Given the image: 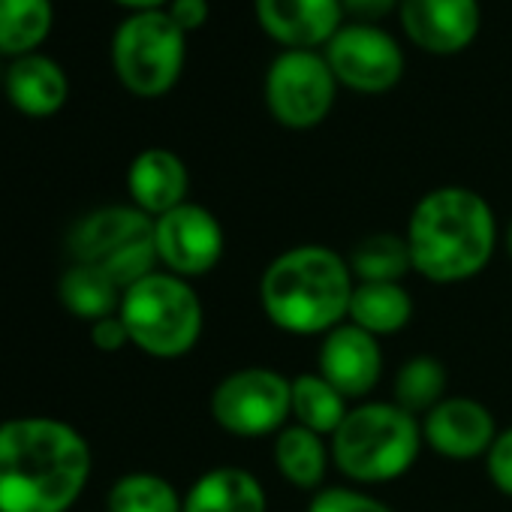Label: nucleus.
Returning <instances> with one entry per match:
<instances>
[{"label":"nucleus","mask_w":512,"mask_h":512,"mask_svg":"<svg viewBox=\"0 0 512 512\" xmlns=\"http://www.w3.org/2000/svg\"><path fill=\"white\" fill-rule=\"evenodd\" d=\"M154 247L163 272L193 284L223 263L226 232L211 208L187 199L154 220Z\"/></svg>","instance_id":"9b49d317"},{"label":"nucleus","mask_w":512,"mask_h":512,"mask_svg":"<svg viewBox=\"0 0 512 512\" xmlns=\"http://www.w3.org/2000/svg\"><path fill=\"white\" fill-rule=\"evenodd\" d=\"M347 263L356 284H404L413 272L404 232H371L359 238L347 253Z\"/></svg>","instance_id":"4be33fe9"},{"label":"nucleus","mask_w":512,"mask_h":512,"mask_svg":"<svg viewBox=\"0 0 512 512\" xmlns=\"http://www.w3.org/2000/svg\"><path fill=\"white\" fill-rule=\"evenodd\" d=\"M338 88L323 49H284L266 70L263 97L284 130L305 133L332 115Z\"/></svg>","instance_id":"1a4fd4ad"},{"label":"nucleus","mask_w":512,"mask_h":512,"mask_svg":"<svg viewBox=\"0 0 512 512\" xmlns=\"http://www.w3.org/2000/svg\"><path fill=\"white\" fill-rule=\"evenodd\" d=\"M485 476L497 494L512 497V425L500 428L491 449L485 452Z\"/></svg>","instance_id":"cd10ccee"},{"label":"nucleus","mask_w":512,"mask_h":512,"mask_svg":"<svg viewBox=\"0 0 512 512\" xmlns=\"http://www.w3.org/2000/svg\"><path fill=\"white\" fill-rule=\"evenodd\" d=\"M4 94L16 112L28 118H52L67 106L70 79L55 58L31 52L7 64Z\"/></svg>","instance_id":"f3484780"},{"label":"nucleus","mask_w":512,"mask_h":512,"mask_svg":"<svg viewBox=\"0 0 512 512\" xmlns=\"http://www.w3.org/2000/svg\"><path fill=\"white\" fill-rule=\"evenodd\" d=\"M308 512H398L383 497L365 491L362 485H323L311 494Z\"/></svg>","instance_id":"bb28decb"},{"label":"nucleus","mask_w":512,"mask_h":512,"mask_svg":"<svg viewBox=\"0 0 512 512\" xmlns=\"http://www.w3.org/2000/svg\"><path fill=\"white\" fill-rule=\"evenodd\" d=\"M94 473L88 437L58 416L0 422V512H70Z\"/></svg>","instance_id":"f257e3e1"},{"label":"nucleus","mask_w":512,"mask_h":512,"mask_svg":"<svg viewBox=\"0 0 512 512\" xmlns=\"http://www.w3.org/2000/svg\"><path fill=\"white\" fill-rule=\"evenodd\" d=\"M386 371L383 341L350 320L320 338L317 374L326 377L350 404L368 401Z\"/></svg>","instance_id":"f8f14e48"},{"label":"nucleus","mask_w":512,"mask_h":512,"mask_svg":"<svg viewBox=\"0 0 512 512\" xmlns=\"http://www.w3.org/2000/svg\"><path fill=\"white\" fill-rule=\"evenodd\" d=\"M73 263L109 275L121 290L160 269L154 247V217L136 205H100L82 214L67 232Z\"/></svg>","instance_id":"423d86ee"},{"label":"nucleus","mask_w":512,"mask_h":512,"mask_svg":"<svg viewBox=\"0 0 512 512\" xmlns=\"http://www.w3.org/2000/svg\"><path fill=\"white\" fill-rule=\"evenodd\" d=\"M425 449L446 461H476L485 458L497 437V419L488 404L470 395H449L422 419Z\"/></svg>","instance_id":"4468645a"},{"label":"nucleus","mask_w":512,"mask_h":512,"mask_svg":"<svg viewBox=\"0 0 512 512\" xmlns=\"http://www.w3.org/2000/svg\"><path fill=\"white\" fill-rule=\"evenodd\" d=\"M184 512H269V491L253 470L220 464L193 479Z\"/></svg>","instance_id":"a211bd4d"},{"label":"nucleus","mask_w":512,"mask_h":512,"mask_svg":"<svg viewBox=\"0 0 512 512\" xmlns=\"http://www.w3.org/2000/svg\"><path fill=\"white\" fill-rule=\"evenodd\" d=\"M500 244H503V250H506V256H509V263H512V220H509V226L503 229Z\"/></svg>","instance_id":"473e14b6"},{"label":"nucleus","mask_w":512,"mask_h":512,"mask_svg":"<svg viewBox=\"0 0 512 512\" xmlns=\"http://www.w3.org/2000/svg\"><path fill=\"white\" fill-rule=\"evenodd\" d=\"M4 76H7V67L0 64V88H4Z\"/></svg>","instance_id":"72a5a7b5"},{"label":"nucleus","mask_w":512,"mask_h":512,"mask_svg":"<svg viewBox=\"0 0 512 512\" xmlns=\"http://www.w3.org/2000/svg\"><path fill=\"white\" fill-rule=\"evenodd\" d=\"M190 172L187 163L172 148H145L127 166V196L130 205L145 211L148 217H160L187 202Z\"/></svg>","instance_id":"dca6fc26"},{"label":"nucleus","mask_w":512,"mask_h":512,"mask_svg":"<svg viewBox=\"0 0 512 512\" xmlns=\"http://www.w3.org/2000/svg\"><path fill=\"white\" fill-rule=\"evenodd\" d=\"M413 275L437 287L479 278L500 247L491 202L461 184H443L419 196L404 229Z\"/></svg>","instance_id":"f03ea898"},{"label":"nucleus","mask_w":512,"mask_h":512,"mask_svg":"<svg viewBox=\"0 0 512 512\" xmlns=\"http://www.w3.org/2000/svg\"><path fill=\"white\" fill-rule=\"evenodd\" d=\"M88 329H91V344L100 353H121L124 347H130V335H127V326H124L121 314L103 317V320L91 323Z\"/></svg>","instance_id":"c85d7f7f"},{"label":"nucleus","mask_w":512,"mask_h":512,"mask_svg":"<svg viewBox=\"0 0 512 512\" xmlns=\"http://www.w3.org/2000/svg\"><path fill=\"white\" fill-rule=\"evenodd\" d=\"M106 512H184V494L160 473L133 470L112 482Z\"/></svg>","instance_id":"a878e982"},{"label":"nucleus","mask_w":512,"mask_h":512,"mask_svg":"<svg viewBox=\"0 0 512 512\" xmlns=\"http://www.w3.org/2000/svg\"><path fill=\"white\" fill-rule=\"evenodd\" d=\"M323 55L341 88L365 97H380L398 88L407 70L401 43L380 25L344 22L323 46Z\"/></svg>","instance_id":"9d476101"},{"label":"nucleus","mask_w":512,"mask_h":512,"mask_svg":"<svg viewBox=\"0 0 512 512\" xmlns=\"http://www.w3.org/2000/svg\"><path fill=\"white\" fill-rule=\"evenodd\" d=\"M124 290L94 266L70 263L58 278V302L82 323H97L121 311Z\"/></svg>","instance_id":"412c9836"},{"label":"nucleus","mask_w":512,"mask_h":512,"mask_svg":"<svg viewBox=\"0 0 512 512\" xmlns=\"http://www.w3.org/2000/svg\"><path fill=\"white\" fill-rule=\"evenodd\" d=\"M356 278L347 256L329 244H293L263 269L256 284L263 317L284 335L323 338L347 323Z\"/></svg>","instance_id":"7ed1b4c3"},{"label":"nucleus","mask_w":512,"mask_h":512,"mask_svg":"<svg viewBox=\"0 0 512 512\" xmlns=\"http://www.w3.org/2000/svg\"><path fill=\"white\" fill-rule=\"evenodd\" d=\"M253 16L281 49H323L347 22L341 0H253Z\"/></svg>","instance_id":"2eb2a0df"},{"label":"nucleus","mask_w":512,"mask_h":512,"mask_svg":"<svg viewBox=\"0 0 512 512\" xmlns=\"http://www.w3.org/2000/svg\"><path fill=\"white\" fill-rule=\"evenodd\" d=\"M332 467L350 485H386L407 476L422 449V422L395 401H359L329 437Z\"/></svg>","instance_id":"20e7f679"},{"label":"nucleus","mask_w":512,"mask_h":512,"mask_svg":"<svg viewBox=\"0 0 512 512\" xmlns=\"http://www.w3.org/2000/svg\"><path fill=\"white\" fill-rule=\"evenodd\" d=\"M166 13L184 34H193V31L205 28V22L211 16V4L208 0H169Z\"/></svg>","instance_id":"7c9ffc66"},{"label":"nucleus","mask_w":512,"mask_h":512,"mask_svg":"<svg viewBox=\"0 0 512 512\" xmlns=\"http://www.w3.org/2000/svg\"><path fill=\"white\" fill-rule=\"evenodd\" d=\"M350 401L317 371H305L293 377V422L320 434L332 437L344 416L350 413Z\"/></svg>","instance_id":"393cba45"},{"label":"nucleus","mask_w":512,"mask_h":512,"mask_svg":"<svg viewBox=\"0 0 512 512\" xmlns=\"http://www.w3.org/2000/svg\"><path fill=\"white\" fill-rule=\"evenodd\" d=\"M118 314L127 326L130 347L160 362L190 356L205 332V305L199 293L190 281L163 269L127 287Z\"/></svg>","instance_id":"39448f33"},{"label":"nucleus","mask_w":512,"mask_h":512,"mask_svg":"<svg viewBox=\"0 0 512 512\" xmlns=\"http://www.w3.org/2000/svg\"><path fill=\"white\" fill-rule=\"evenodd\" d=\"M344 19L359 25H380L389 13H398L401 0H341Z\"/></svg>","instance_id":"c756f323"},{"label":"nucleus","mask_w":512,"mask_h":512,"mask_svg":"<svg viewBox=\"0 0 512 512\" xmlns=\"http://www.w3.org/2000/svg\"><path fill=\"white\" fill-rule=\"evenodd\" d=\"M115 4L127 7L130 13H145V10H166L169 0H115Z\"/></svg>","instance_id":"2f4dec72"},{"label":"nucleus","mask_w":512,"mask_h":512,"mask_svg":"<svg viewBox=\"0 0 512 512\" xmlns=\"http://www.w3.org/2000/svg\"><path fill=\"white\" fill-rule=\"evenodd\" d=\"M187 64V34L166 10L130 13L112 34V70L142 100L166 97Z\"/></svg>","instance_id":"0eeeda50"},{"label":"nucleus","mask_w":512,"mask_h":512,"mask_svg":"<svg viewBox=\"0 0 512 512\" xmlns=\"http://www.w3.org/2000/svg\"><path fill=\"white\" fill-rule=\"evenodd\" d=\"M416 317V302L404 284H356L347 320L374 338L404 332Z\"/></svg>","instance_id":"aec40b11"},{"label":"nucleus","mask_w":512,"mask_h":512,"mask_svg":"<svg viewBox=\"0 0 512 512\" xmlns=\"http://www.w3.org/2000/svg\"><path fill=\"white\" fill-rule=\"evenodd\" d=\"M398 19L404 37L428 55H458L482 31L479 0H401Z\"/></svg>","instance_id":"ddd939ff"},{"label":"nucleus","mask_w":512,"mask_h":512,"mask_svg":"<svg viewBox=\"0 0 512 512\" xmlns=\"http://www.w3.org/2000/svg\"><path fill=\"white\" fill-rule=\"evenodd\" d=\"M220 431L238 440H266L293 422V380L269 365H244L220 377L208 395Z\"/></svg>","instance_id":"6e6552de"},{"label":"nucleus","mask_w":512,"mask_h":512,"mask_svg":"<svg viewBox=\"0 0 512 512\" xmlns=\"http://www.w3.org/2000/svg\"><path fill=\"white\" fill-rule=\"evenodd\" d=\"M52 0H0V58H22L40 52L52 34Z\"/></svg>","instance_id":"b1692460"},{"label":"nucleus","mask_w":512,"mask_h":512,"mask_svg":"<svg viewBox=\"0 0 512 512\" xmlns=\"http://www.w3.org/2000/svg\"><path fill=\"white\" fill-rule=\"evenodd\" d=\"M272 458L275 470L287 485L314 494L326 485V473L332 467V446L329 437H320L290 422L272 437Z\"/></svg>","instance_id":"6ab92c4d"},{"label":"nucleus","mask_w":512,"mask_h":512,"mask_svg":"<svg viewBox=\"0 0 512 512\" xmlns=\"http://www.w3.org/2000/svg\"><path fill=\"white\" fill-rule=\"evenodd\" d=\"M443 398H449V371L437 356L416 353L398 365V371L392 377V401L401 410L422 419Z\"/></svg>","instance_id":"5701e85b"}]
</instances>
